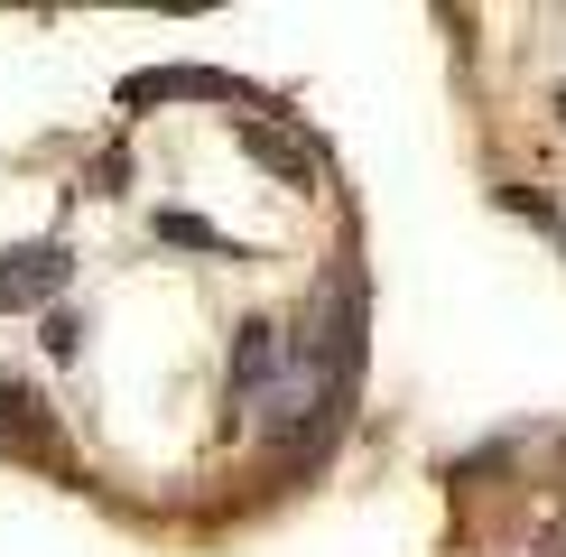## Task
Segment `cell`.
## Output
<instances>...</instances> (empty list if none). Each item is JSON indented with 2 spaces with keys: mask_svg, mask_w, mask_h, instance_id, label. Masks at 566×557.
<instances>
[{
  "mask_svg": "<svg viewBox=\"0 0 566 557\" xmlns=\"http://www.w3.org/2000/svg\"><path fill=\"white\" fill-rule=\"evenodd\" d=\"M46 288H65V251H56V242H29V251L0 261V316H10V307H38Z\"/></svg>",
  "mask_w": 566,
  "mask_h": 557,
  "instance_id": "6da1fadb",
  "label": "cell"
},
{
  "mask_svg": "<svg viewBox=\"0 0 566 557\" xmlns=\"http://www.w3.org/2000/svg\"><path fill=\"white\" fill-rule=\"evenodd\" d=\"M270 371H279V335H270V325H251L242 354H232V390H261Z\"/></svg>",
  "mask_w": 566,
  "mask_h": 557,
  "instance_id": "7a4b0ae2",
  "label": "cell"
},
{
  "mask_svg": "<svg viewBox=\"0 0 566 557\" xmlns=\"http://www.w3.org/2000/svg\"><path fill=\"white\" fill-rule=\"evenodd\" d=\"M242 139H251V158H270V168H306V149H297L289 130H270V122H251Z\"/></svg>",
  "mask_w": 566,
  "mask_h": 557,
  "instance_id": "3957f363",
  "label": "cell"
}]
</instances>
